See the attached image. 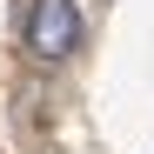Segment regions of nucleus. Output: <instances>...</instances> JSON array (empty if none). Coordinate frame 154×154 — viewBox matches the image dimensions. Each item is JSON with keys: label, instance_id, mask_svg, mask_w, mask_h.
<instances>
[{"label": "nucleus", "instance_id": "obj_1", "mask_svg": "<svg viewBox=\"0 0 154 154\" xmlns=\"http://www.w3.org/2000/svg\"><path fill=\"white\" fill-rule=\"evenodd\" d=\"M74 47H81L74 0H34V14H27V54L34 60H67Z\"/></svg>", "mask_w": 154, "mask_h": 154}]
</instances>
